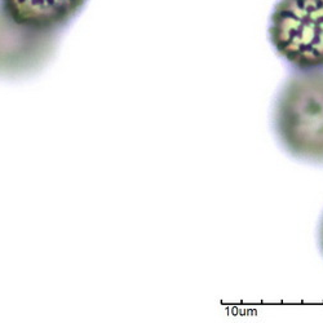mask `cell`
<instances>
[{
  "mask_svg": "<svg viewBox=\"0 0 323 323\" xmlns=\"http://www.w3.org/2000/svg\"><path fill=\"white\" fill-rule=\"evenodd\" d=\"M88 0H0V76L39 70Z\"/></svg>",
  "mask_w": 323,
  "mask_h": 323,
  "instance_id": "1",
  "label": "cell"
},
{
  "mask_svg": "<svg viewBox=\"0 0 323 323\" xmlns=\"http://www.w3.org/2000/svg\"><path fill=\"white\" fill-rule=\"evenodd\" d=\"M274 128L295 158L323 163V70L297 71L274 105Z\"/></svg>",
  "mask_w": 323,
  "mask_h": 323,
  "instance_id": "2",
  "label": "cell"
},
{
  "mask_svg": "<svg viewBox=\"0 0 323 323\" xmlns=\"http://www.w3.org/2000/svg\"><path fill=\"white\" fill-rule=\"evenodd\" d=\"M268 36L275 53L296 71L323 70V0H277Z\"/></svg>",
  "mask_w": 323,
  "mask_h": 323,
  "instance_id": "3",
  "label": "cell"
},
{
  "mask_svg": "<svg viewBox=\"0 0 323 323\" xmlns=\"http://www.w3.org/2000/svg\"><path fill=\"white\" fill-rule=\"evenodd\" d=\"M319 246H321V251L323 254V219L321 222V228H319Z\"/></svg>",
  "mask_w": 323,
  "mask_h": 323,
  "instance_id": "4",
  "label": "cell"
}]
</instances>
